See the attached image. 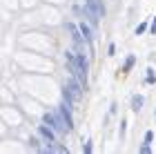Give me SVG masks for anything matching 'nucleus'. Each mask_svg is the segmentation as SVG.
I'll return each mask as SVG.
<instances>
[{
	"instance_id": "2",
	"label": "nucleus",
	"mask_w": 156,
	"mask_h": 154,
	"mask_svg": "<svg viewBox=\"0 0 156 154\" xmlns=\"http://www.w3.org/2000/svg\"><path fill=\"white\" fill-rule=\"evenodd\" d=\"M42 121H45V123H47L51 130H56L58 134H62V132L67 130V127H65V123H62V118H60L58 114H49V112H47V114L42 116Z\"/></svg>"
},
{
	"instance_id": "6",
	"label": "nucleus",
	"mask_w": 156,
	"mask_h": 154,
	"mask_svg": "<svg viewBox=\"0 0 156 154\" xmlns=\"http://www.w3.org/2000/svg\"><path fill=\"white\" fill-rule=\"evenodd\" d=\"M140 107H143V96H134V98H132V109L138 112Z\"/></svg>"
},
{
	"instance_id": "8",
	"label": "nucleus",
	"mask_w": 156,
	"mask_h": 154,
	"mask_svg": "<svg viewBox=\"0 0 156 154\" xmlns=\"http://www.w3.org/2000/svg\"><path fill=\"white\" fill-rule=\"evenodd\" d=\"M154 69H147V83H154Z\"/></svg>"
},
{
	"instance_id": "10",
	"label": "nucleus",
	"mask_w": 156,
	"mask_h": 154,
	"mask_svg": "<svg viewBox=\"0 0 156 154\" xmlns=\"http://www.w3.org/2000/svg\"><path fill=\"white\" fill-rule=\"evenodd\" d=\"M145 29H147V25H145V23H140V25L136 27V34H143Z\"/></svg>"
},
{
	"instance_id": "12",
	"label": "nucleus",
	"mask_w": 156,
	"mask_h": 154,
	"mask_svg": "<svg viewBox=\"0 0 156 154\" xmlns=\"http://www.w3.org/2000/svg\"><path fill=\"white\" fill-rule=\"evenodd\" d=\"M140 152H143V154H150V145H147V143H145V145H143V148H140Z\"/></svg>"
},
{
	"instance_id": "9",
	"label": "nucleus",
	"mask_w": 156,
	"mask_h": 154,
	"mask_svg": "<svg viewBox=\"0 0 156 154\" xmlns=\"http://www.w3.org/2000/svg\"><path fill=\"white\" fill-rule=\"evenodd\" d=\"M83 152H85V154H89V152H91V143H89V141H87V143H83Z\"/></svg>"
},
{
	"instance_id": "5",
	"label": "nucleus",
	"mask_w": 156,
	"mask_h": 154,
	"mask_svg": "<svg viewBox=\"0 0 156 154\" xmlns=\"http://www.w3.org/2000/svg\"><path fill=\"white\" fill-rule=\"evenodd\" d=\"M78 31H80V36H85V40H91V38H94V36H91V29H89V27L85 25V23L78 27Z\"/></svg>"
},
{
	"instance_id": "11",
	"label": "nucleus",
	"mask_w": 156,
	"mask_h": 154,
	"mask_svg": "<svg viewBox=\"0 0 156 154\" xmlns=\"http://www.w3.org/2000/svg\"><path fill=\"white\" fill-rule=\"evenodd\" d=\"M152 138H154V134H152V132H147V134H145V143H152Z\"/></svg>"
},
{
	"instance_id": "1",
	"label": "nucleus",
	"mask_w": 156,
	"mask_h": 154,
	"mask_svg": "<svg viewBox=\"0 0 156 154\" xmlns=\"http://www.w3.org/2000/svg\"><path fill=\"white\" fill-rule=\"evenodd\" d=\"M83 89H85V87H83L76 78L67 81V85H65V92L69 94V98H72V101H80V98H83Z\"/></svg>"
},
{
	"instance_id": "13",
	"label": "nucleus",
	"mask_w": 156,
	"mask_h": 154,
	"mask_svg": "<svg viewBox=\"0 0 156 154\" xmlns=\"http://www.w3.org/2000/svg\"><path fill=\"white\" fill-rule=\"evenodd\" d=\"M152 34L156 36V18H154V23H152Z\"/></svg>"
},
{
	"instance_id": "3",
	"label": "nucleus",
	"mask_w": 156,
	"mask_h": 154,
	"mask_svg": "<svg viewBox=\"0 0 156 154\" xmlns=\"http://www.w3.org/2000/svg\"><path fill=\"white\" fill-rule=\"evenodd\" d=\"M38 132H40V134H42V136H45V138H47V141H49V143H54V138H56V136H54V132H51V130H49V127H47V125H40V127H38Z\"/></svg>"
},
{
	"instance_id": "7",
	"label": "nucleus",
	"mask_w": 156,
	"mask_h": 154,
	"mask_svg": "<svg viewBox=\"0 0 156 154\" xmlns=\"http://www.w3.org/2000/svg\"><path fill=\"white\" fill-rule=\"evenodd\" d=\"M132 65H134V56H129V58H127L125 67H123V72H129V69H132Z\"/></svg>"
},
{
	"instance_id": "4",
	"label": "nucleus",
	"mask_w": 156,
	"mask_h": 154,
	"mask_svg": "<svg viewBox=\"0 0 156 154\" xmlns=\"http://www.w3.org/2000/svg\"><path fill=\"white\" fill-rule=\"evenodd\" d=\"M67 29H69V34H72L74 43H80V40H83V36H80V31H78V27H76V25L69 23V25H67Z\"/></svg>"
}]
</instances>
